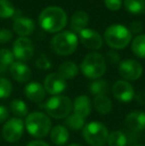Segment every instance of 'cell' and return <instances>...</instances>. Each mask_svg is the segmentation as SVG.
Returning a JSON list of instances; mask_svg holds the SVG:
<instances>
[{"label":"cell","instance_id":"cell-27","mask_svg":"<svg viewBox=\"0 0 145 146\" xmlns=\"http://www.w3.org/2000/svg\"><path fill=\"white\" fill-rule=\"evenodd\" d=\"M14 55L8 49L0 50V71L5 72L14 63Z\"/></svg>","mask_w":145,"mask_h":146},{"label":"cell","instance_id":"cell-38","mask_svg":"<svg viewBox=\"0 0 145 146\" xmlns=\"http://www.w3.org/2000/svg\"><path fill=\"white\" fill-rule=\"evenodd\" d=\"M27 146H50V145L43 140H33L28 143Z\"/></svg>","mask_w":145,"mask_h":146},{"label":"cell","instance_id":"cell-16","mask_svg":"<svg viewBox=\"0 0 145 146\" xmlns=\"http://www.w3.org/2000/svg\"><path fill=\"white\" fill-rule=\"evenodd\" d=\"M35 29L34 21L27 17H16L13 23V30L21 37L29 36Z\"/></svg>","mask_w":145,"mask_h":146},{"label":"cell","instance_id":"cell-2","mask_svg":"<svg viewBox=\"0 0 145 146\" xmlns=\"http://www.w3.org/2000/svg\"><path fill=\"white\" fill-rule=\"evenodd\" d=\"M24 124L29 134L36 138L47 136L52 129V122L49 116L40 111H34L28 114Z\"/></svg>","mask_w":145,"mask_h":146},{"label":"cell","instance_id":"cell-1","mask_svg":"<svg viewBox=\"0 0 145 146\" xmlns=\"http://www.w3.org/2000/svg\"><path fill=\"white\" fill-rule=\"evenodd\" d=\"M68 16L64 9L57 6H50L42 10L39 16V24L43 30L49 33H57L67 25Z\"/></svg>","mask_w":145,"mask_h":146},{"label":"cell","instance_id":"cell-15","mask_svg":"<svg viewBox=\"0 0 145 146\" xmlns=\"http://www.w3.org/2000/svg\"><path fill=\"white\" fill-rule=\"evenodd\" d=\"M125 125L132 131H142L145 129V112L134 110L125 117Z\"/></svg>","mask_w":145,"mask_h":146},{"label":"cell","instance_id":"cell-37","mask_svg":"<svg viewBox=\"0 0 145 146\" xmlns=\"http://www.w3.org/2000/svg\"><path fill=\"white\" fill-rule=\"evenodd\" d=\"M8 115H9V112H8L7 108L3 106H0V123L5 121L8 118Z\"/></svg>","mask_w":145,"mask_h":146},{"label":"cell","instance_id":"cell-34","mask_svg":"<svg viewBox=\"0 0 145 146\" xmlns=\"http://www.w3.org/2000/svg\"><path fill=\"white\" fill-rule=\"evenodd\" d=\"M12 38H13V33L9 29H6V28L0 29V43L2 44L8 43L12 40Z\"/></svg>","mask_w":145,"mask_h":146},{"label":"cell","instance_id":"cell-18","mask_svg":"<svg viewBox=\"0 0 145 146\" xmlns=\"http://www.w3.org/2000/svg\"><path fill=\"white\" fill-rule=\"evenodd\" d=\"M24 92H25L26 98L33 102H42L46 96V90H45L44 87L36 82L28 84L25 87Z\"/></svg>","mask_w":145,"mask_h":146},{"label":"cell","instance_id":"cell-41","mask_svg":"<svg viewBox=\"0 0 145 146\" xmlns=\"http://www.w3.org/2000/svg\"><path fill=\"white\" fill-rule=\"evenodd\" d=\"M132 146H144V145H132Z\"/></svg>","mask_w":145,"mask_h":146},{"label":"cell","instance_id":"cell-11","mask_svg":"<svg viewBox=\"0 0 145 146\" xmlns=\"http://www.w3.org/2000/svg\"><path fill=\"white\" fill-rule=\"evenodd\" d=\"M67 88L66 80H64L58 73L49 74L44 81V88L46 92L53 96H59Z\"/></svg>","mask_w":145,"mask_h":146},{"label":"cell","instance_id":"cell-31","mask_svg":"<svg viewBox=\"0 0 145 146\" xmlns=\"http://www.w3.org/2000/svg\"><path fill=\"white\" fill-rule=\"evenodd\" d=\"M12 92V84L5 78H0V98H7Z\"/></svg>","mask_w":145,"mask_h":146},{"label":"cell","instance_id":"cell-29","mask_svg":"<svg viewBox=\"0 0 145 146\" xmlns=\"http://www.w3.org/2000/svg\"><path fill=\"white\" fill-rule=\"evenodd\" d=\"M65 124L70 129L79 130V129L83 128V126H85V118H83V117H81L75 113H73L66 117Z\"/></svg>","mask_w":145,"mask_h":146},{"label":"cell","instance_id":"cell-22","mask_svg":"<svg viewBox=\"0 0 145 146\" xmlns=\"http://www.w3.org/2000/svg\"><path fill=\"white\" fill-rule=\"evenodd\" d=\"M93 106L97 111H99L101 114H109L112 110V102L107 94L95 96L93 100Z\"/></svg>","mask_w":145,"mask_h":146},{"label":"cell","instance_id":"cell-28","mask_svg":"<svg viewBox=\"0 0 145 146\" xmlns=\"http://www.w3.org/2000/svg\"><path fill=\"white\" fill-rule=\"evenodd\" d=\"M10 110L12 113L18 118L28 115V108L26 104L21 100H14L10 104Z\"/></svg>","mask_w":145,"mask_h":146},{"label":"cell","instance_id":"cell-9","mask_svg":"<svg viewBox=\"0 0 145 146\" xmlns=\"http://www.w3.org/2000/svg\"><path fill=\"white\" fill-rule=\"evenodd\" d=\"M119 75L125 81H136L142 76L143 69L142 66L135 60L127 59L120 62L118 67Z\"/></svg>","mask_w":145,"mask_h":146},{"label":"cell","instance_id":"cell-10","mask_svg":"<svg viewBox=\"0 0 145 146\" xmlns=\"http://www.w3.org/2000/svg\"><path fill=\"white\" fill-rule=\"evenodd\" d=\"M14 57L19 62H26L32 58L34 54V48L31 40L26 37H20L13 43Z\"/></svg>","mask_w":145,"mask_h":146},{"label":"cell","instance_id":"cell-20","mask_svg":"<svg viewBox=\"0 0 145 146\" xmlns=\"http://www.w3.org/2000/svg\"><path fill=\"white\" fill-rule=\"evenodd\" d=\"M69 131L64 125H56L50 131L51 140L57 146L65 145L69 140Z\"/></svg>","mask_w":145,"mask_h":146},{"label":"cell","instance_id":"cell-3","mask_svg":"<svg viewBox=\"0 0 145 146\" xmlns=\"http://www.w3.org/2000/svg\"><path fill=\"white\" fill-rule=\"evenodd\" d=\"M81 70L87 78L97 80L105 75L107 71L105 60L99 53H91L85 57L81 64Z\"/></svg>","mask_w":145,"mask_h":146},{"label":"cell","instance_id":"cell-23","mask_svg":"<svg viewBox=\"0 0 145 146\" xmlns=\"http://www.w3.org/2000/svg\"><path fill=\"white\" fill-rule=\"evenodd\" d=\"M124 7L133 15H141L145 12V0H124Z\"/></svg>","mask_w":145,"mask_h":146},{"label":"cell","instance_id":"cell-17","mask_svg":"<svg viewBox=\"0 0 145 146\" xmlns=\"http://www.w3.org/2000/svg\"><path fill=\"white\" fill-rule=\"evenodd\" d=\"M73 113L77 114L83 118H87L91 111V102L89 96H79L75 98L73 102Z\"/></svg>","mask_w":145,"mask_h":146},{"label":"cell","instance_id":"cell-33","mask_svg":"<svg viewBox=\"0 0 145 146\" xmlns=\"http://www.w3.org/2000/svg\"><path fill=\"white\" fill-rule=\"evenodd\" d=\"M105 63L109 62L111 65H116L120 61V58H119V55L116 52H114V51H109V52L105 53Z\"/></svg>","mask_w":145,"mask_h":146},{"label":"cell","instance_id":"cell-36","mask_svg":"<svg viewBox=\"0 0 145 146\" xmlns=\"http://www.w3.org/2000/svg\"><path fill=\"white\" fill-rule=\"evenodd\" d=\"M130 33H133V34H138V33L142 32L143 30V26H142V23L139 21H133L131 24L129 25V29Z\"/></svg>","mask_w":145,"mask_h":146},{"label":"cell","instance_id":"cell-26","mask_svg":"<svg viewBox=\"0 0 145 146\" xmlns=\"http://www.w3.org/2000/svg\"><path fill=\"white\" fill-rule=\"evenodd\" d=\"M131 49L136 57L145 59V35H138L131 44Z\"/></svg>","mask_w":145,"mask_h":146},{"label":"cell","instance_id":"cell-24","mask_svg":"<svg viewBox=\"0 0 145 146\" xmlns=\"http://www.w3.org/2000/svg\"><path fill=\"white\" fill-rule=\"evenodd\" d=\"M89 92L95 96H101V94H107L109 92V83L105 80H95L91 83L89 87Z\"/></svg>","mask_w":145,"mask_h":146},{"label":"cell","instance_id":"cell-32","mask_svg":"<svg viewBox=\"0 0 145 146\" xmlns=\"http://www.w3.org/2000/svg\"><path fill=\"white\" fill-rule=\"evenodd\" d=\"M36 66L39 68V69L42 70H49L51 67H52V64H51L50 60L47 58L45 55H41L36 61Z\"/></svg>","mask_w":145,"mask_h":146},{"label":"cell","instance_id":"cell-8","mask_svg":"<svg viewBox=\"0 0 145 146\" xmlns=\"http://www.w3.org/2000/svg\"><path fill=\"white\" fill-rule=\"evenodd\" d=\"M24 121L21 118L14 117L7 121L2 128L3 138L7 142H16L22 137L24 133Z\"/></svg>","mask_w":145,"mask_h":146},{"label":"cell","instance_id":"cell-13","mask_svg":"<svg viewBox=\"0 0 145 146\" xmlns=\"http://www.w3.org/2000/svg\"><path fill=\"white\" fill-rule=\"evenodd\" d=\"M112 94L114 98L121 102H128L134 98V90L127 81L120 80L113 85Z\"/></svg>","mask_w":145,"mask_h":146},{"label":"cell","instance_id":"cell-6","mask_svg":"<svg viewBox=\"0 0 145 146\" xmlns=\"http://www.w3.org/2000/svg\"><path fill=\"white\" fill-rule=\"evenodd\" d=\"M109 129L99 121H91L83 128V136L91 146H105L109 138Z\"/></svg>","mask_w":145,"mask_h":146},{"label":"cell","instance_id":"cell-12","mask_svg":"<svg viewBox=\"0 0 145 146\" xmlns=\"http://www.w3.org/2000/svg\"><path fill=\"white\" fill-rule=\"evenodd\" d=\"M79 36L81 44L87 49L99 50L103 46V38L99 32L93 29L85 28L79 33Z\"/></svg>","mask_w":145,"mask_h":146},{"label":"cell","instance_id":"cell-35","mask_svg":"<svg viewBox=\"0 0 145 146\" xmlns=\"http://www.w3.org/2000/svg\"><path fill=\"white\" fill-rule=\"evenodd\" d=\"M105 4L111 11H117L121 7L122 0H105Z\"/></svg>","mask_w":145,"mask_h":146},{"label":"cell","instance_id":"cell-14","mask_svg":"<svg viewBox=\"0 0 145 146\" xmlns=\"http://www.w3.org/2000/svg\"><path fill=\"white\" fill-rule=\"evenodd\" d=\"M9 71L12 78L19 83H27L32 78L31 70L23 62H14L9 68Z\"/></svg>","mask_w":145,"mask_h":146},{"label":"cell","instance_id":"cell-21","mask_svg":"<svg viewBox=\"0 0 145 146\" xmlns=\"http://www.w3.org/2000/svg\"><path fill=\"white\" fill-rule=\"evenodd\" d=\"M58 74L64 80H71L77 76V74H79V68L73 62L66 61L59 66Z\"/></svg>","mask_w":145,"mask_h":146},{"label":"cell","instance_id":"cell-39","mask_svg":"<svg viewBox=\"0 0 145 146\" xmlns=\"http://www.w3.org/2000/svg\"><path fill=\"white\" fill-rule=\"evenodd\" d=\"M135 98L137 100V102H139L140 104H145V92H140L136 96Z\"/></svg>","mask_w":145,"mask_h":146},{"label":"cell","instance_id":"cell-5","mask_svg":"<svg viewBox=\"0 0 145 146\" xmlns=\"http://www.w3.org/2000/svg\"><path fill=\"white\" fill-rule=\"evenodd\" d=\"M79 44L77 35L71 31H65L55 35L51 41L52 49L61 56H68L75 51Z\"/></svg>","mask_w":145,"mask_h":146},{"label":"cell","instance_id":"cell-25","mask_svg":"<svg viewBox=\"0 0 145 146\" xmlns=\"http://www.w3.org/2000/svg\"><path fill=\"white\" fill-rule=\"evenodd\" d=\"M107 143L109 144V146H126L127 137L122 131L114 130L109 134Z\"/></svg>","mask_w":145,"mask_h":146},{"label":"cell","instance_id":"cell-30","mask_svg":"<svg viewBox=\"0 0 145 146\" xmlns=\"http://www.w3.org/2000/svg\"><path fill=\"white\" fill-rule=\"evenodd\" d=\"M16 10L13 4L8 0H0V18L14 17Z\"/></svg>","mask_w":145,"mask_h":146},{"label":"cell","instance_id":"cell-4","mask_svg":"<svg viewBox=\"0 0 145 146\" xmlns=\"http://www.w3.org/2000/svg\"><path fill=\"white\" fill-rule=\"evenodd\" d=\"M132 35L128 28L120 24L111 25L105 30V40L110 48L120 50L124 49L130 43Z\"/></svg>","mask_w":145,"mask_h":146},{"label":"cell","instance_id":"cell-19","mask_svg":"<svg viewBox=\"0 0 145 146\" xmlns=\"http://www.w3.org/2000/svg\"><path fill=\"white\" fill-rule=\"evenodd\" d=\"M89 23V15L87 12L83 11V10H79V11L75 12L72 16L71 19V29L73 30V33L81 32L83 29L87 28V25Z\"/></svg>","mask_w":145,"mask_h":146},{"label":"cell","instance_id":"cell-40","mask_svg":"<svg viewBox=\"0 0 145 146\" xmlns=\"http://www.w3.org/2000/svg\"><path fill=\"white\" fill-rule=\"evenodd\" d=\"M68 146H81V144H71V145H68Z\"/></svg>","mask_w":145,"mask_h":146},{"label":"cell","instance_id":"cell-7","mask_svg":"<svg viewBox=\"0 0 145 146\" xmlns=\"http://www.w3.org/2000/svg\"><path fill=\"white\" fill-rule=\"evenodd\" d=\"M73 108V104L68 96H54L45 104V110L51 117L56 119L66 118Z\"/></svg>","mask_w":145,"mask_h":146}]
</instances>
